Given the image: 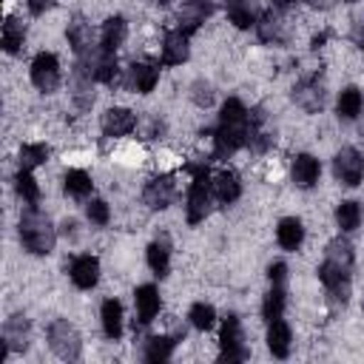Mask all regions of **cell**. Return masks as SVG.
Listing matches in <instances>:
<instances>
[{"mask_svg":"<svg viewBox=\"0 0 364 364\" xmlns=\"http://www.w3.org/2000/svg\"><path fill=\"white\" fill-rule=\"evenodd\" d=\"M247 108L230 97L225 105H222V114H219V128L213 134V151L216 156H228L233 151H239L245 142H247Z\"/></svg>","mask_w":364,"mask_h":364,"instance_id":"obj_1","label":"cell"},{"mask_svg":"<svg viewBox=\"0 0 364 364\" xmlns=\"http://www.w3.org/2000/svg\"><path fill=\"white\" fill-rule=\"evenodd\" d=\"M54 239H57V233H54L48 216L34 210V208H28L23 213V219H20V242H23V247L37 253V256H46V253L54 250Z\"/></svg>","mask_w":364,"mask_h":364,"instance_id":"obj_2","label":"cell"},{"mask_svg":"<svg viewBox=\"0 0 364 364\" xmlns=\"http://www.w3.org/2000/svg\"><path fill=\"white\" fill-rule=\"evenodd\" d=\"M193 173V182H191V191H188V222L196 225L208 216L210 210V176H208V168L205 165H191L188 168Z\"/></svg>","mask_w":364,"mask_h":364,"instance_id":"obj_3","label":"cell"},{"mask_svg":"<svg viewBox=\"0 0 364 364\" xmlns=\"http://www.w3.org/2000/svg\"><path fill=\"white\" fill-rule=\"evenodd\" d=\"M48 347H51L60 358L74 361V358H80V333H77L74 324H68L65 318H57V321H51V327H48Z\"/></svg>","mask_w":364,"mask_h":364,"instance_id":"obj_4","label":"cell"},{"mask_svg":"<svg viewBox=\"0 0 364 364\" xmlns=\"http://www.w3.org/2000/svg\"><path fill=\"white\" fill-rule=\"evenodd\" d=\"M333 173H336L338 182H344L350 188L358 185L361 176H364V159H361V154L355 148H341L336 154V159H333Z\"/></svg>","mask_w":364,"mask_h":364,"instance_id":"obj_5","label":"cell"},{"mask_svg":"<svg viewBox=\"0 0 364 364\" xmlns=\"http://www.w3.org/2000/svg\"><path fill=\"white\" fill-rule=\"evenodd\" d=\"M31 82L40 91H46V94H51L60 85V65H57V57L54 54L43 51V54L34 57V63H31Z\"/></svg>","mask_w":364,"mask_h":364,"instance_id":"obj_6","label":"cell"},{"mask_svg":"<svg viewBox=\"0 0 364 364\" xmlns=\"http://www.w3.org/2000/svg\"><path fill=\"white\" fill-rule=\"evenodd\" d=\"M219 341H222V361H245L247 353L242 347V330H239V318L236 316H228L222 321Z\"/></svg>","mask_w":364,"mask_h":364,"instance_id":"obj_7","label":"cell"},{"mask_svg":"<svg viewBox=\"0 0 364 364\" xmlns=\"http://www.w3.org/2000/svg\"><path fill=\"white\" fill-rule=\"evenodd\" d=\"M85 74L91 80H97V82H114V77H117V57H114V51H105V48L88 51V71Z\"/></svg>","mask_w":364,"mask_h":364,"instance_id":"obj_8","label":"cell"},{"mask_svg":"<svg viewBox=\"0 0 364 364\" xmlns=\"http://www.w3.org/2000/svg\"><path fill=\"white\" fill-rule=\"evenodd\" d=\"M26 347H28V318L11 316L3 324V358L9 350H26Z\"/></svg>","mask_w":364,"mask_h":364,"instance_id":"obj_9","label":"cell"},{"mask_svg":"<svg viewBox=\"0 0 364 364\" xmlns=\"http://www.w3.org/2000/svg\"><path fill=\"white\" fill-rule=\"evenodd\" d=\"M100 279V262L97 256H77L71 262V282L80 287V290H91Z\"/></svg>","mask_w":364,"mask_h":364,"instance_id":"obj_10","label":"cell"},{"mask_svg":"<svg viewBox=\"0 0 364 364\" xmlns=\"http://www.w3.org/2000/svg\"><path fill=\"white\" fill-rule=\"evenodd\" d=\"M228 17L236 28H250L262 17V6H259V0H230L228 3Z\"/></svg>","mask_w":364,"mask_h":364,"instance_id":"obj_11","label":"cell"},{"mask_svg":"<svg viewBox=\"0 0 364 364\" xmlns=\"http://www.w3.org/2000/svg\"><path fill=\"white\" fill-rule=\"evenodd\" d=\"M293 100L304 108V111H318L321 102H324V91H321V82L318 77H310V80H301L296 88H293Z\"/></svg>","mask_w":364,"mask_h":364,"instance_id":"obj_12","label":"cell"},{"mask_svg":"<svg viewBox=\"0 0 364 364\" xmlns=\"http://www.w3.org/2000/svg\"><path fill=\"white\" fill-rule=\"evenodd\" d=\"M142 196H145V202H148L154 210H162V208H168V205L173 202V196H176L171 176H156V179H151Z\"/></svg>","mask_w":364,"mask_h":364,"instance_id":"obj_13","label":"cell"},{"mask_svg":"<svg viewBox=\"0 0 364 364\" xmlns=\"http://www.w3.org/2000/svg\"><path fill=\"white\" fill-rule=\"evenodd\" d=\"M208 14H210V3H205V0H188L182 6V11H179V31L182 34H193L205 23Z\"/></svg>","mask_w":364,"mask_h":364,"instance_id":"obj_14","label":"cell"},{"mask_svg":"<svg viewBox=\"0 0 364 364\" xmlns=\"http://www.w3.org/2000/svg\"><path fill=\"white\" fill-rule=\"evenodd\" d=\"M134 128H136V117L128 108H108L102 117V131L108 136H122V134H131Z\"/></svg>","mask_w":364,"mask_h":364,"instance_id":"obj_15","label":"cell"},{"mask_svg":"<svg viewBox=\"0 0 364 364\" xmlns=\"http://www.w3.org/2000/svg\"><path fill=\"white\" fill-rule=\"evenodd\" d=\"M134 304H136V318H139V324L154 321V316L159 313V293H156V287H154V284L136 287Z\"/></svg>","mask_w":364,"mask_h":364,"instance_id":"obj_16","label":"cell"},{"mask_svg":"<svg viewBox=\"0 0 364 364\" xmlns=\"http://www.w3.org/2000/svg\"><path fill=\"white\" fill-rule=\"evenodd\" d=\"M318 173H321V165H318L316 156L299 154V156L293 159V182H296L299 188H313V185L318 182Z\"/></svg>","mask_w":364,"mask_h":364,"instance_id":"obj_17","label":"cell"},{"mask_svg":"<svg viewBox=\"0 0 364 364\" xmlns=\"http://www.w3.org/2000/svg\"><path fill=\"white\" fill-rule=\"evenodd\" d=\"M188 60V34L182 31H168L162 43V63L165 65H182Z\"/></svg>","mask_w":364,"mask_h":364,"instance_id":"obj_18","label":"cell"},{"mask_svg":"<svg viewBox=\"0 0 364 364\" xmlns=\"http://www.w3.org/2000/svg\"><path fill=\"white\" fill-rule=\"evenodd\" d=\"M125 34H128L125 20H122V17H108V20L102 23V31H100V48H105V51H117V48L122 46Z\"/></svg>","mask_w":364,"mask_h":364,"instance_id":"obj_19","label":"cell"},{"mask_svg":"<svg viewBox=\"0 0 364 364\" xmlns=\"http://www.w3.org/2000/svg\"><path fill=\"white\" fill-rule=\"evenodd\" d=\"M210 188H213L216 199H222V202H233V199H239V193H242L239 176H236L233 171H222V173H216L213 182H210Z\"/></svg>","mask_w":364,"mask_h":364,"instance_id":"obj_20","label":"cell"},{"mask_svg":"<svg viewBox=\"0 0 364 364\" xmlns=\"http://www.w3.org/2000/svg\"><path fill=\"white\" fill-rule=\"evenodd\" d=\"M276 239H279V245H282L284 250H296V247L301 245V239H304V228H301V222L293 219V216L282 219L279 228H276Z\"/></svg>","mask_w":364,"mask_h":364,"instance_id":"obj_21","label":"cell"},{"mask_svg":"<svg viewBox=\"0 0 364 364\" xmlns=\"http://www.w3.org/2000/svg\"><path fill=\"white\" fill-rule=\"evenodd\" d=\"M267 347H270V353H273L276 358H284V355L290 353V327H287L282 318L270 321V330H267Z\"/></svg>","mask_w":364,"mask_h":364,"instance_id":"obj_22","label":"cell"},{"mask_svg":"<svg viewBox=\"0 0 364 364\" xmlns=\"http://www.w3.org/2000/svg\"><path fill=\"white\" fill-rule=\"evenodd\" d=\"M102 330L108 338H119L122 336V304L117 299L102 301Z\"/></svg>","mask_w":364,"mask_h":364,"instance_id":"obj_23","label":"cell"},{"mask_svg":"<svg viewBox=\"0 0 364 364\" xmlns=\"http://www.w3.org/2000/svg\"><path fill=\"white\" fill-rule=\"evenodd\" d=\"M91 40H94L91 26H88L85 20H80V17H74V20L68 23V43H71V48H74L77 54H88V51H91Z\"/></svg>","mask_w":364,"mask_h":364,"instance_id":"obj_24","label":"cell"},{"mask_svg":"<svg viewBox=\"0 0 364 364\" xmlns=\"http://www.w3.org/2000/svg\"><path fill=\"white\" fill-rule=\"evenodd\" d=\"M156 80H159V68L145 65V63H134V65H131V85H134L139 94L154 91Z\"/></svg>","mask_w":364,"mask_h":364,"instance_id":"obj_25","label":"cell"},{"mask_svg":"<svg viewBox=\"0 0 364 364\" xmlns=\"http://www.w3.org/2000/svg\"><path fill=\"white\" fill-rule=\"evenodd\" d=\"M63 185H65V193H71V196H77V199H82V196L91 193V176H88L85 171H80V168L68 171L65 179H63Z\"/></svg>","mask_w":364,"mask_h":364,"instance_id":"obj_26","label":"cell"},{"mask_svg":"<svg viewBox=\"0 0 364 364\" xmlns=\"http://www.w3.org/2000/svg\"><path fill=\"white\" fill-rule=\"evenodd\" d=\"M361 105H364V97H361L358 88H344V91H341V97H338V114H341L344 119L358 117V114H361Z\"/></svg>","mask_w":364,"mask_h":364,"instance_id":"obj_27","label":"cell"},{"mask_svg":"<svg viewBox=\"0 0 364 364\" xmlns=\"http://www.w3.org/2000/svg\"><path fill=\"white\" fill-rule=\"evenodd\" d=\"M327 262L338 264V267H353V245L347 239H333L327 245Z\"/></svg>","mask_w":364,"mask_h":364,"instance_id":"obj_28","label":"cell"},{"mask_svg":"<svg viewBox=\"0 0 364 364\" xmlns=\"http://www.w3.org/2000/svg\"><path fill=\"white\" fill-rule=\"evenodd\" d=\"M282 313H284V287H282V284H273V290L264 296L262 316H264L267 321H276V318H282Z\"/></svg>","mask_w":364,"mask_h":364,"instance_id":"obj_29","label":"cell"},{"mask_svg":"<svg viewBox=\"0 0 364 364\" xmlns=\"http://www.w3.org/2000/svg\"><path fill=\"white\" fill-rule=\"evenodd\" d=\"M23 40H26V28H23V23H17V20L9 17V20L3 23V48H6L9 54H14V51H20Z\"/></svg>","mask_w":364,"mask_h":364,"instance_id":"obj_30","label":"cell"},{"mask_svg":"<svg viewBox=\"0 0 364 364\" xmlns=\"http://www.w3.org/2000/svg\"><path fill=\"white\" fill-rule=\"evenodd\" d=\"M171 353H173V338L168 336H154L145 344V361H165L171 358Z\"/></svg>","mask_w":364,"mask_h":364,"instance_id":"obj_31","label":"cell"},{"mask_svg":"<svg viewBox=\"0 0 364 364\" xmlns=\"http://www.w3.org/2000/svg\"><path fill=\"white\" fill-rule=\"evenodd\" d=\"M336 222H338L341 230H355L358 222H361V208H358V202H341V205L336 208Z\"/></svg>","mask_w":364,"mask_h":364,"instance_id":"obj_32","label":"cell"},{"mask_svg":"<svg viewBox=\"0 0 364 364\" xmlns=\"http://www.w3.org/2000/svg\"><path fill=\"white\" fill-rule=\"evenodd\" d=\"M168 239H159V242H154L151 247H148V264H151V270L156 273V276H165L168 273Z\"/></svg>","mask_w":364,"mask_h":364,"instance_id":"obj_33","label":"cell"},{"mask_svg":"<svg viewBox=\"0 0 364 364\" xmlns=\"http://www.w3.org/2000/svg\"><path fill=\"white\" fill-rule=\"evenodd\" d=\"M48 159V148L46 145H23L20 148V168L23 171H31L37 165H43Z\"/></svg>","mask_w":364,"mask_h":364,"instance_id":"obj_34","label":"cell"},{"mask_svg":"<svg viewBox=\"0 0 364 364\" xmlns=\"http://www.w3.org/2000/svg\"><path fill=\"white\" fill-rule=\"evenodd\" d=\"M188 318H191V324H193L196 330H208V327H213V318H216V310H213L210 304H205V301H196V304L191 307V313H188Z\"/></svg>","mask_w":364,"mask_h":364,"instance_id":"obj_35","label":"cell"},{"mask_svg":"<svg viewBox=\"0 0 364 364\" xmlns=\"http://www.w3.org/2000/svg\"><path fill=\"white\" fill-rule=\"evenodd\" d=\"M17 193H20L28 205H37L40 188H37V182L31 179V171H23V168H20V173H17Z\"/></svg>","mask_w":364,"mask_h":364,"instance_id":"obj_36","label":"cell"},{"mask_svg":"<svg viewBox=\"0 0 364 364\" xmlns=\"http://www.w3.org/2000/svg\"><path fill=\"white\" fill-rule=\"evenodd\" d=\"M259 40L270 43V40H279V31H282V20L276 14H262L259 17Z\"/></svg>","mask_w":364,"mask_h":364,"instance_id":"obj_37","label":"cell"},{"mask_svg":"<svg viewBox=\"0 0 364 364\" xmlns=\"http://www.w3.org/2000/svg\"><path fill=\"white\" fill-rule=\"evenodd\" d=\"M85 213H88V219H91L94 225H105L108 216H111V213H108V205H105L102 199H91L88 208H85Z\"/></svg>","mask_w":364,"mask_h":364,"instance_id":"obj_38","label":"cell"},{"mask_svg":"<svg viewBox=\"0 0 364 364\" xmlns=\"http://www.w3.org/2000/svg\"><path fill=\"white\" fill-rule=\"evenodd\" d=\"M210 100H213L210 85H208V82H196V85H193V102H196V105H210Z\"/></svg>","mask_w":364,"mask_h":364,"instance_id":"obj_39","label":"cell"},{"mask_svg":"<svg viewBox=\"0 0 364 364\" xmlns=\"http://www.w3.org/2000/svg\"><path fill=\"white\" fill-rule=\"evenodd\" d=\"M267 276H270V282H273V284H284V276H287V264H284V262H276V264H270Z\"/></svg>","mask_w":364,"mask_h":364,"instance_id":"obj_40","label":"cell"},{"mask_svg":"<svg viewBox=\"0 0 364 364\" xmlns=\"http://www.w3.org/2000/svg\"><path fill=\"white\" fill-rule=\"evenodd\" d=\"M51 3H54V0H28V9H31L34 14H43L46 9H51Z\"/></svg>","mask_w":364,"mask_h":364,"instance_id":"obj_41","label":"cell"},{"mask_svg":"<svg viewBox=\"0 0 364 364\" xmlns=\"http://www.w3.org/2000/svg\"><path fill=\"white\" fill-rule=\"evenodd\" d=\"M307 3H310V6H316V9H330L336 0H307Z\"/></svg>","mask_w":364,"mask_h":364,"instance_id":"obj_42","label":"cell"},{"mask_svg":"<svg viewBox=\"0 0 364 364\" xmlns=\"http://www.w3.org/2000/svg\"><path fill=\"white\" fill-rule=\"evenodd\" d=\"M270 3H273L276 9H287V6H290V3H296V0H270Z\"/></svg>","mask_w":364,"mask_h":364,"instance_id":"obj_43","label":"cell"}]
</instances>
